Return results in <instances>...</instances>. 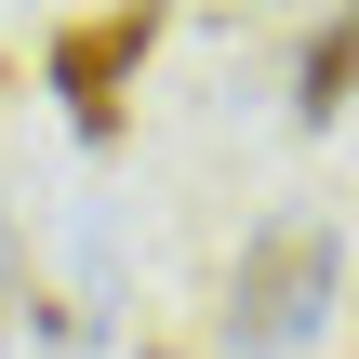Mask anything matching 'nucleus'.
<instances>
[{"label": "nucleus", "mask_w": 359, "mask_h": 359, "mask_svg": "<svg viewBox=\"0 0 359 359\" xmlns=\"http://www.w3.org/2000/svg\"><path fill=\"white\" fill-rule=\"evenodd\" d=\"M333 280H346V240H333L320 213H280V226L240 253V280H226V346H240V359L306 346L320 306H333Z\"/></svg>", "instance_id": "obj_1"}, {"label": "nucleus", "mask_w": 359, "mask_h": 359, "mask_svg": "<svg viewBox=\"0 0 359 359\" xmlns=\"http://www.w3.org/2000/svg\"><path fill=\"white\" fill-rule=\"evenodd\" d=\"M147 53H160V13H67V27L40 40V67H53L80 147H120V93H133Z\"/></svg>", "instance_id": "obj_2"}, {"label": "nucleus", "mask_w": 359, "mask_h": 359, "mask_svg": "<svg viewBox=\"0 0 359 359\" xmlns=\"http://www.w3.org/2000/svg\"><path fill=\"white\" fill-rule=\"evenodd\" d=\"M359 93V13H333V27H306V67H293V120L306 133H333Z\"/></svg>", "instance_id": "obj_3"}, {"label": "nucleus", "mask_w": 359, "mask_h": 359, "mask_svg": "<svg viewBox=\"0 0 359 359\" xmlns=\"http://www.w3.org/2000/svg\"><path fill=\"white\" fill-rule=\"evenodd\" d=\"M133 359H173V346H133Z\"/></svg>", "instance_id": "obj_4"}]
</instances>
